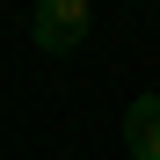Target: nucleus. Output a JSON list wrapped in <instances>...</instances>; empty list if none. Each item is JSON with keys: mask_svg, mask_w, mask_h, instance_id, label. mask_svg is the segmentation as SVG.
I'll return each instance as SVG.
<instances>
[{"mask_svg": "<svg viewBox=\"0 0 160 160\" xmlns=\"http://www.w3.org/2000/svg\"><path fill=\"white\" fill-rule=\"evenodd\" d=\"M88 29H95V8L88 0H37V15H29V37L51 51V58H58V51H80Z\"/></svg>", "mask_w": 160, "mask_h": 160, "instance_id": "obj_1", "label": "nucleus"}, {"mask_svg": "<svg viewBox=\"0 0 160 160\" xmlns=\"http://www.w3.org/2000/svg\"><path fill=\"white\" fill-rule=\"evenodd\" d=\"M124 146L131 160H160V95H138L124 109Z\"/></svg>", "mask_w": 160, "mask_h": 160, "instance_id": "obj_2", "label": "nucleus"}]
</instances>
